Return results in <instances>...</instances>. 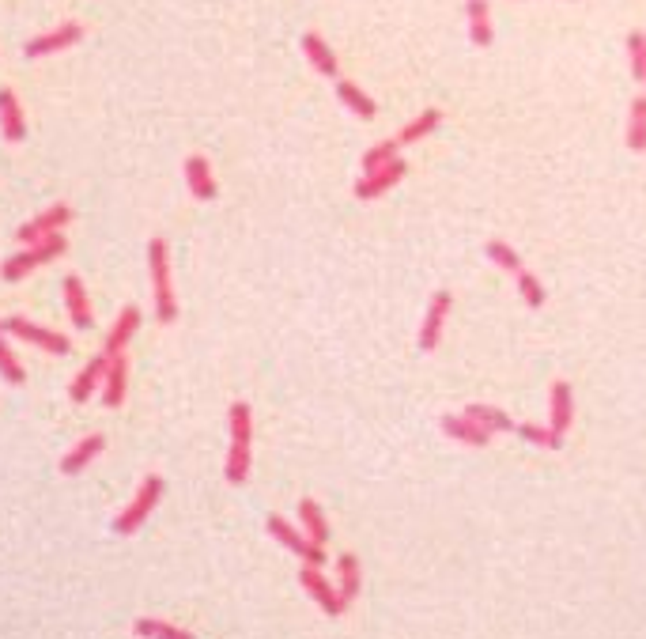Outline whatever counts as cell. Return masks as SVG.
Listing matches in <instances>:
<instances>
[{"label": "cell", "mask_w": 646, "mask_h": 639, "mask_svg": "<svg viewBox=\"0 0 646 639\" xmlns=\"http://www.w3.org/2000/svg\"><path fill=\"white\" fill-rule=\"evenodd\" d=\"M68 250V242L61 239V231L57 235H46V239L31 242L27 250H19L12 258L0 265V280H8V284H19V280H27V273L34 269H42V265H50L53 258H61Z\"/></svg>", "instance_id": "cell-3"}, {"label": "cell", "mask_w": 646, "mask_h": 639, "mask_svg": "<svg viewBox=\"0 0 646 639\" xmlns=\"http://www.w3.org/2000/svg\"><path fill=\"white\" fill-rule=\"evenodd\" d=\"M628 148H631V152H646V95L631 99V110H628Z\"/></svg>", "instance_id": "cell-32"}, {"label": "cell", "mask_w": 646, "mask_h": 639, "mask_svg": "<svg viewBox=\"0 0 646 639\" xmlns=\"http://www.w3.org/2000/svg\"><path fill=\"white\" fill-rule=\"evenodd\" d=\"M4 329L16 337V341H27V345L42 348V352H53V356H65L68 348H72V341L68 337H61V333H53V329L38 326V322H27V318H8L4 322Z\"/></svg>", "instance_id": "cell-8"}, {"label": "cell", "mask_w": 646, "mask_h": 639, "mask_svg": "<svg viewBox=\"0 0 646 639\" xmlns=\"http://www.w3.org/2000/svg\"><path fill=\"white\" fill-rule=\"evenodd\" d=\"M125 386H129V360H125V352H121V356H110V363H106L102 405H106V409H118L121 401H125Z\"/></svg>", "instance_id": "cell-18"}, {"label": "cell", "mask_w": 646, "mask_h": 639, "mask_svg": "<svg viewBox=\"0 0 646 639\" xmlns=\"http://www.w3.org/2000/svg\"><path fill=\"white\" fill-rule=\"evenodd\" d=\"M514 284H518V295H522V303H526V311H541L544 303H548V288L541 284V277L537 273H529V269H522V273H514Z\"/></svg>", "instance_id": "cell-31"}, {"label": "cell", "mask_w": 646, "mask_h": 639, "mask_svg": "<svg viewBox=\"0 0 646 639\" xmlns=\"http://www.w3.org/2000/svg\"><path fill=\"white\" fill-rule=\"evenodd\" d=\"M148 277H152L155 318L170 326L178 318V299H174V284H170V250L163 239L148 242Z\"/></svg>", "instance_id": "cell-2"}, {"label": "cell", "mask_w": 646, "mask_h": 639, "mask_svg": "<svg viewBox=\"0 0 646 639\" xmlns=\"http://www.w3.org/2000/svg\"><path fill=\"white\" fill-rule=\"evenodd\" d=\"M628 61H631V76L646 84V35L643 31H631L628 35Z\"/></svg>", "instance_id": "cell-35"}, {"label": "cell", "mask_w": 646, "mask_h": 639, "mask_svg": "<svg viewBox=\"0 0 646 639\" xmlns=\"http://www.w3.org/2000/svg\"><path fill=\"white\" fill-rule=\"evenodd\" d=\"M80 38H84V27H80L76 19H68V23H57V27L46 31V35L31 38V42L23 46V53H27V57H50V53L72 50Z\"/></svg>", "instance_id": "cell-9"}, {"label": "cell", "mask_w": 646, "mask_h": 639, "mask_svg": "<svg viewBox=\"0 0 646 639\" xmlns=\"http://www.w3.org/2000/svg\"><path fill=\"white\" fill-rule=\"evenodd\" d=\"M227 432H231V447H227V462H223V477L227 484H246L250 477V462H254V409L246 401H231L227 409Z\"/></svg>", "instance_id": "cell-1"}, {"label": "cell", "mask_w": 646, "mask_h": 639, "mask_svg": "<svg viewBox=\"0 0 646 639\" xmlns=\"http://www.w3.org/2000/svg\"><path fill=\"white\" fill-rule=\"evenodd\" d=\"M408 174V163L405 159H393L386 167H378L371 174H359L356 182V197L359 201H374V197H382V193H390L393 186H401Z\"/></svg>", "instance_id": "cell-10"}, {"label": "cell", "mask_w": 646, "mask_h": 639, "mask_svg": "<svg viewBox=\"0 0 646 639\" xmlns=\"http://www.w3.org/2000/svg\"><path fill=\"white\" fill-rule=\"evenodd\" d=\"M465 416H473L476 424L484 428V432H492V435H503V432H514L518 424L510 420L503 409H495V405H484V401H476V405H469L465 409Z\"/></svg>", "instance_id": "cell-27"}, {"label": "cell", "mask_w": 646, "mask_h": 639, "mask_svg": "<svg viewBox=\"0 0 646 639\" xmlns=\"http://www.w3.org/2000/svg\"><path fill=\"white\" fill-rule=\"evenodd\" d=\"M102 450H106V435H99V432H91V435H84L76 447L68 450L65 458H61V473L65 477H76V473H84L95 458H99Z\"/></svg>", "instance_id": "cell-15"}, {"label": "cell", "mask_w": 646, "mask_h": 639, "mask_svg": "<svg viewBox=\"0 0 646 639\" xmlns=\"http://www.w3.org/2000/svg\"><path fill=\"white\" fill-rule=\"evenodd\" d=\"M0 379L8 382V386H23V382H27L23 363L16 360V352L8 345V329H4V322H0Z\"/></svg>", "instance_id": "cell-30"}, {"label": "cell", "mask_w": 646, "mask_h": 639, "mask_svg": "<svg viewBox=\"0 0 646 639\" xmlns=\"http://www.w3.org/2000/svg\"><path fill=\"white\" fill-rule=\"evenodd\" d=\"M186 186L189 193L197 197V201H212L216 197V178H212V167H208V159L204 156H189L186 159Z\"/></svg>", "instance_id": "cell-23"}, {"label": "cell", "mask_w": 646, "mask_h": 639, "mask_svg": "<svg viewBox=\"0 0 646 639\" xmlns=\"http://www.w3.org/2000/svg\"><path fill=\"white\" fill-rule=\"evenodd\" d=\"M454 311V295L450 292H435L431 295V303H427L424 311V322H420V337H416V345L420 352H435L442 341V329H446V318Z\"/></svg>", "instance_id": "cell-7"}, {"label": "cell", "mask_w": 646, "mask_h": 639, "mask_svg": "<svg viewBox=\"0 0 646 639\" xmlns=\"http://www.w3.org/2000/svg\"><path fill=\"white\" fill-rule=\"evenodd\" d=\"M439 125H442V110H435V106H431V110H424V114H416V118L408 121L405 129H401L393 140H397L401 148H405V144H420V140L431 137Z\"/></svg>", "instance_id": "cell-26"}, {"label": "cell", "mask_w": 646, "mask_h": 639, "mask_svg": "<svg viewBox=\"0 0 646 639\" xmlns=\"http://www.w3.org/2000/svg\"><path fill=\"white\" fill-rule=\"evenodd\" d=\"M65 307L68 314H72V326L76 329H91V322H95V314H91V303H87V288L84 280L76 277H65Z\"/></svg>", "instance_id": "cell-22"}, {"label": "cell", "mask_w": 646, "mask_h": 639, "mask_svg": "<svg viewBox=\"0 0 646 639\" xmlns=\"http://www.w3.org/2000/svg\"><path fill=\"white\" fill-rule=\"evenodd\" d=\"M133 636L140 639H197L193 632L178 628V624H167V621H155V617H140L133 624Z\"/></svg>", "instance_id": "cell-29"}, {"label": "cell", "mask_w": 646, "mask_h": 639, "mask_svg": "<svg viewBox=\"0 0 646 639\" xmlns=\"http://www.w3.org/2000/svg\"><path fill=\"white\" fill-rule=\"evenodd\" d=\"M442 435L446 439H454V443H465V447H488L492 443V432H484L480 424H476L473 416H465V413H450V416H442Z\"/></svg>", "instance_id": "cell-14"}, {"label": "cell", "mask_w": 646, "mask_h": 639, "mask_svg": "<svg viewBox=\"0 0 646 639\" xmlns=\"http://www.w3.org/2000/svg\"><path fill=\"white\" fill-rule=\"evenodd\" d=\"M136 329H140V307H125V311H118V318H114V326H110V333H106V356H121L125 352V345L136 337Z\"/></svg>", "instance_id": "cell-20"}, {"label": "cell", "mask_w": 646, "mask_h": 639, "mask_svg": "<svg viewBox=\"0 0 646 639\" xmlns=\"http://www.w3.org/2000/svg\"><path fill=\"white\" fill-rule=\"evenodd\" d=\"M163 492H167V481H163L159 473H148V477L140 481V488H136V496L129 500V507L121 511L118 519H114V534H121V537L136 534V530H140V526L148 522V515H152L155 507H159Z\"/></svg>", "instance_id": "cell-4"}, {"label": "cell", "mask_w": 646, "mask_h": 639, "mask_svg": "<svg viewBox=\"0 0 646 639\" xmlns=\"http://www.w3.org/2000/svg\"><path fill=\"white\" fill-rule=\"evenodd\" d=\"M465 31H469V42L476 50H488L495 42L492 4L488 0H465Z\"/></svg>", "instance_id": "cell-13"}, {"label": "cell", "mask_w": 646, "mask_h": 639, "mask_svg": "<svg viewBox=\"0 0 646 639\" xmlns=\"http://www.w3.org/2000/svg\"><path fill=\"white\" fill-rule=\"evenodd\" d=\"M106 363H110V356L102 352V356H95V360H87V367L72 379V386H68V398L76 401V405H84V401H91V394L95 390H102V379H106Z\"/></svg>", "instance_id": "cell-16"}, {"label": "cell", "mask_w": 646, "mask_h": 639, "mask_svg": "<svg viewBox=\"0 0 646 639\" xmlns=\"http://www.w3.org/2000/svg\"><path fill=\"white\" fill-rule=\"evenodd\" d=\"M337 590L344 605H352L363 590V564H359L356 553H340L337 556Z\"/></svg>", "instance_id": "cell-21"}, {"label": "cell", "mask_w": 646, "mask_h": 639, "mask_svg": "<svg viewBox=\"0 0 646 639\" xmlns=\"http://www.w3.org/2000/svg\"><path fill=\"white\" fill-rule=\"evenodd\" d=\"M575 424V390L567 379H556L548 386V428L556 435H567Z\"/></svg>", "instance_id": "cell-11"}, {"label": "cell", "mask_w": 646, "mask_h": 639, "mask_svg": "<svg viewBox=\"0 0 646 639\" xmlns=\"http://www.w3.org/2000/svg\"><path fill=\"white\" fill-rule=\"evenodd\" d=\"M303 53H306V61L314 65V72H322V76H329V80H337L340 76L337 53L329 50V42H325L318 31H306L303 35Z\"/></svg>", "instance_id": "cell-19"}, {"label": "cell", "mask_w": 646, "mask_h": 639, "mask_svg": "<svg viewBox=\"0 0 646 639\" xmlns=\"http://www.w3.org/2000/svg\"><path fill=\"white\" fill-rule=\"evenodd\" d=\"M337 99L344 103V110H352L359 121H371L374 114H378V103H374L359 84H352V80H337Z\"/></svg>", "instance_id": "cell-25"}, {"label": "cell", "mask_w": 646, "mask_h": 639, "mask_svg": "<svg viewBox=\"0 0 646 639\" xmlns=\"http://www.w3.org/2000/svg\"><path fill=\"white\" fill-rule=\"evenodd\" d=\"M514 435H518V439H526L529 447H541V450H560L563 447V435H556L548 424H518Z\"/></svg>", "instance_id": "cell-33"}, {"label": "cell", "mask_w": 646, "mask_h": 639, "mask_svg": "<svg viewBox=\"0 0 646 639\" xmlns=\"http://www.w3.org/2000/svg\"><path fill=\"white\" fill-rule=\"evenodd\" d=\"M299 530H303L314 545H325L329 541V519H325V511H322V503L318 500H299Z\"/></svg>", "instance_id": "cell-24"}, {"label": "cell", "mask_w": 646, "mask_h": 639, "mask_svg": "<svg viewBox=\"0 0 646 639\" xmlns=\"http://www.w3.org/2000/svg\"><path fill=\"white\" fill-rule=\"evenodd\" d=\"M393 159H401V144H397V140H382V144H374V148L363 152L359 167H363V174H371V171H378V167L393 163Z\"/></svg>", "instance_id": "cell-34"}, {"label": "cell", "mask_w": 646, "mask_h": 639, "mask_svg": "<svg viewBox=\"0 0 646 639\" xmlns=\"http://www.w3.org/2000/svg\"><path fill=\"white\" fill-rule=\"evenodd\" d=\"M299 587L306 590V598L322 609L325 617H340L348 605H344V598H340L337 583H329L322 575V568H314V564H303L299 568Z\"/></svg>", "instance_id": "cell-6"}, {"label": "cell", "mask_w": 646, "mask_h": 639, "mask_svg": "<svg viewBox=\"0 0 646 639\" xmlns=\"http://www.w3.org/2000/svg\"><path fill=\"white\" fill-rule=\"evenodd\" d=\"M265 530H269V537L276 545H284V549L299 556L303 564H314V568H322L325 564V545H314V541H310L299 526H291L284 515H269V519H265Z\"/></svg>", "instance_id": "cell-5"}, {"label": "cell", "mask_w": 646, "mask_h": 639, "mask_svg": "<svg viewBox=\"0 0 646 639\" xmlns=\"http://www.w3.org/2000/svg\"><path fill=\"white\" fill-rule=\"evenodd\" d=\"M484 258L492 261L495 269H503V273H522V254H518L507 239H488V242H484Z\"/></svg>", "instance_id": "cell-28"}, {"label": "cell", "mask_w": 646, "mask_h": 639, "mask_svg": "<svg viewBox=\"0 0 646 639\" xmlns=\"http://www.w3.org/2000/svg\"><path fill=\"white\" fill-rule=\"evenodd\" d=\"M0 133H4V140H12V144H19V140L27 137V118H23V106H19L12 87H0Z\"/></svg>", "instance_id": "cell-17"}, {"label": "cell", "mask_w": 646, "mask_h": 639, "mask_svg": "<svg viewBox=\"0 0 646 639\" xmlns=\"http://www.w3.org/2000/svg\"><path fill=\"white\" fill-rule=\"evenodd\" d=\"M68 220H72V208H68V205H53V208H46L42 216H34V220H27V224H19L16 227V239L23 242V246H31V242L46 239V235H57V231H61Z\"/></svg>", "instance_id": "cell-12"}]
</instances>
